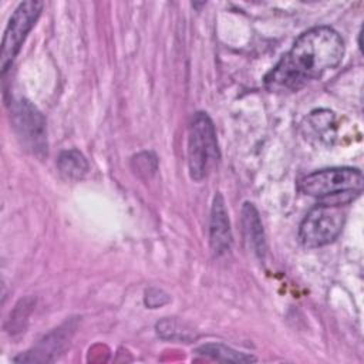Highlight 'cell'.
<instances>
[{
  "label": "cell",
  "instance_id": "cell-9",
  "mask_svg": "<svg viewBox=\"0 0 364 364\" xmlns=\"http://www.w3.org/2000/svg\"><path fill=\"white\" fill-rule=\"evenodd\" d=\"M242 225H243V232L249 243V247L259 257H263L266 253L264 230H263L259 212L250 202H245L242 206Z\"/></svg>",
  "mask_w": 364,
  "mask_h": 364
},
{
  "label": "cell",
  "instance_id": "cell-4",
  "mask_svg": "<svg viewBox=\"0 0 364 364\" xmlns=\"http://www.w3.org/2000/svg\"><path fill=\"white\" fill-rule=\"evenodd\" d=\"M346 205L318 202L303 218L299 239L306 247H321L334 242L346 222Z\"/></svg>",
  "mask_w": 364,
  "mask_h": 364
},
{
  "label": "cell",
  "instance_id": "cell-8",
  "mask_svg": "<svg viewBox=\"0 0 364 364\" xmlns=\"http://www.w3.org/2000/svg\"><path fill=\"white\" fill-rule=\"evenodd\" d=\"M71 331H73V328L70 324L55 328L53 333L46 336L33 350L26 351L24 354L21 353L18 357L14 358V361H20V363L53 361L55 358V355H58V353L63 350V347L70 340Z\"/></svg>",
  "mask_w": 364,
  "mask_h": 364
},
{
  "label": "cell",
  "instance_id": "cell-5",
  "mask_svg": "<svg viewBox=\"0 0 364 364\" xmlns=\"http://www.w3.org/2000/svg\"><path fill=\"white\" fill-rule=\"evenodd\" d=\"M10 114L14 132L21 145L38 158L46 156L48 142L46 119L41 112L30 101L20 98L13 101Z\"/></svg>",
  "mask_w": 364,
  "mask_h": 364
},
{
  "label": "cell",
  "instance_id": "cell-11",
  "mask_svg": "<svg viewBox=\"0 0 364 364\" xmlns=\"http://www.w3.org/2000/svg\"><path fill=\"white\" fill-rule=\"evenodd\" d=\"M198 354L200 355H205V357H209L212 360H216V361H229V363H249V361H256L255 357L249 355V354H245V353H240V351H236L222 343H208V344H203L200 346L198 350H196Z\"/></svg>",
  "mask_w": 364,
  "mask_h": 364
},
{
  "label": "cell",
  "instance_id": "cell-3",
  "mask_svg": "<svg viewBox=\"0 0 364 364\" xmlns=\"http://www.w3.org/2000/svg\"><path fill=\"white\" fill-rule=\"evenodd\" d=\"M220 158L216 129L206 112H196L188 129V168L193 181H203Z\"/></svg>",
  "mask_w": 364,
  "mask_h": 364
},
{
  "label": "cell",
  "instance_id": "cell-2",
  "mask_svg": "<svg viewBox=\"0 0 364 364\" xmlns=\"http://www.w3.org/2000/svg\"><path fill=\"white\" fill-rule=\"evenodd\" d=\"M364 185L360 169L351 166L324 168L304 175L299 181V191L318 198L321 202L348 205L357 198Z\"/></svg>",
  "mask_w": 364,
  "mask_h": 364
},
{
  "label": "cell",
  "instance_id": "cell-12",
  "mask_svg": "<svg viewBox=\"0 0 364 364\" xmlns=\"http://www.w3.org/2000/svg\"><path fill=\"white\" fill-rule=\"evenodd\" d=\"M134 171L144 178H151L158 169L156 156L152 152H141L132 158Z\"/></svg>",
  "mask_w": 364,
  "mask_h": 364
},
{
  "label": "cell",
  "instance_id": "cell-7",
  "mask_svg": "<svg viewBox=\"0 0 364 364\" xmlns=\"http://www.w3.org/2000/svg\"><path fill=\"white\" fill-rule=\"evenodd\" d=\"M209 243L215 255H222L228 252L232 246L229 215L225 206L223 196L220 193H216L212 202L209 222Z\"/></svg>",
  "mask_w": 364,
  "mask_h": 364
},
{
  "label": "cell",
  "instance_id": "cell-10",
  "mask_svg": "<svg viewBox=\"0 0 364 364\" xmlns=\"http://www.w3.org/2000/svg\"><path fill=\"white\" fill-rule=\"evenodd\" d=\"M60 173L68 181H78L88 172L85 156L77 149L63 151L57 159Z\"/></svg>",
  "mask_w": 364,
  "mask_h": 364
},
{
  "label": "cell",
  "instance_id": "cell-1",
  "mask_svg": "<svg viewBox=\"0 0 364 364\" xmlns=\"http://www.w3.org/2000/svg\"><path fill=\"white\" fill-rule=\"evenodd\" d=\"M344 57V41L328 26L301 33L291 48L267 73L264 84L270 91H294L336 68Z\"/></svg>",
  "mask_w": 364,
  "mask_h": 364
},
{
  "label": "cell",
  "instance_id": "cell-6",
  "mask_svg": "<svg viewBox=\"0 0 364 364\" xmlns=\"http://www.w3.org/2000/svg\"><path fill=\"white\" fill-rule=\"evenodd\" d=\"M43 1H23L13 11L9 24L4 30L3 41H1V55H0V68L1 74L7 71V68L13 64L17 57L27 34L34 27L37 18L43 11Z\"/></svg>",
  "mask_w": 364,
  "mask_h": 364
}]
</instances>
